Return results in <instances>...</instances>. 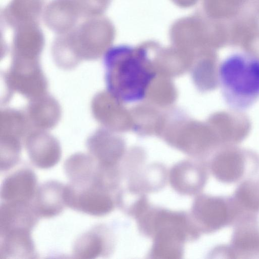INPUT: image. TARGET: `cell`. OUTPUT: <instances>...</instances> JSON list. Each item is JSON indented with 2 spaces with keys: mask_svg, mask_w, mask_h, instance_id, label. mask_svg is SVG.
<instances>
[{
  "mask_svg": "<svg viewBox=\"0 0 259 259\" xmlns=\"http://www.w3.org/2000/svg\"><path fill=\"white\" fill-rule=\"evenodd\" d=\"M97 169V163L85 156H73L64 164L65 174L70 184L77 187L92 184Z\"/></svg>",
  "mask_w": 259,
  "mask_h": 259,
  "instance_id": "obj_12",
  "label": "cell"
},
{
  "mask_svg": "<svg viewBox=\"0 0 259 259\" xmlns=\"http://www.w3.org/2000/svg\"><path fill=\"white\" fill-rule=\"evenodd\" d=\"M65 185L55 180L45 182L38 187L32 204L39 218H52L60 214L66 204Z\"/></svg>",
  "mask_w": 259,
  "mask_h": 259,
  "instance_id": "obj_9",
  "label": "cell"
},
{
  "mask_svg": "<svg viewBox=\"0 0 259 259\" xmlns=\"http://www.w3.org/2000/svg\"><path fill=\"white\" fill-rule=\"evenodd\" d=\"M212 174L226 184L240 183L259 171V158L238 153H228L215 158L210 164Z\"/></svg>",
  "mask_w": 259,
  "mask_h": 259,
  "instance_id": "obj_6",
  "label": "cell"
},
{
  "mask_svg": "<svg viewBox=\"0 0 259 259\" xmlns=\"http://www.w3.org/2000/svg\"><path fill=\"white\" fill-rule=\"evenodd\" d=\"M64 198L66 206L93 216L104 215L113 208L108 190L94 184L81 187L65 185Z\"/></svg>",
  "mask_w": 259,
  "mask_h": 259,
  "instance_id": "obj_5",
  "label": "cell"
},
{
  "mask_svg": "<svg viewBox=\"0 0 259 259\" xmlns=\"http://www.w3.org/2000/svg\"><path fill=\"white\" fill-rule=\"evenodd\" d=\"M255 179H256V183H257V186H258V187L259 189V177H258L257 178H256Z\"/></svg>",
  "mask_w": 259,
  "mask_h": 259,
  "instance_id": "obj_13",
  "label": "cell"
},
{
  "mask_svg": "<svg viewBox=\"0 0 259 259\" xmlns=\"http://www.w3.org/2000/svg\"><path fill=\"white\" fill-rule=\"evenodd\" d=\"M103 63L106 89L114 99L133 103L145 98L156 73L145 50L112 47L104 54Z\"/></svg>",
  "mask_w": 259,
  "mask_h": 259,
  "instance_id": "obj_1",
  "label": "cell"
},
{
  "mask_svg": "<svg viewBox=\"0 0 259 259\" xmlns=\"http://www.w3.org/2000/svg\"><path fill=\"white\" fill-rule=\"evenodd\" d=\"M103 227L97 226L80 235L74 242L72 255L75 258L92 259L104 254L106 240Z\"/></svg>",
  "mask_w": 259,
  "mask_h": 259,
  "instance_id": "obj_11",
  "label": "cell"
},
{
  "mask_svg": "<svg viewBox=\"0 0 259 259\" xmlns=\"http://www.w3.org/2000/svg\"><path fill=\"white\" fill-rule=\"evenodd\" d=\"M194 207L196 217L206 233L233 225L240 215L232 196L202 195Z\"/></svg>",
  "mask_w": 259,
  "mask_h": 259,
  "instance_id": "obj_4",
  "label": "cell"
},
{
  "mask_svg": "<svg viewBox=\"0 0 259 259\" xmlns=\"http://www.w3.org/2000/svg\"><path fill=\"white\" fill-rule=\"evenodd\" d=\"M31 231H14L0 235V259L35 257L36 250Z\"/></svg>",
  "mask_w": 259,
  "mask_h": 259,
  "instance_id": "obj_10",
  "label": "cell"
},
{
  "mask_svg": "<svg viewBox=\"0 0 259 259\" xmlns=\"http://www.w3.org/2000/svg\"><path fill=\"white\" fill-rule=\"evenodd\" d=\"M233 226L230 244L217 247L216 254L227 258H258V215L243 214Z\"/></svg>",
  "mask_w": 259,
  "mask_h": 259,
  "instance_id": "obj_3",
  "label": "cell"
},
{
  "mask_svg": "<svg viewBox=\"0 0 259 259\" xmlns=\"http://www.w3.org/2000/svg\"><path fill=\"white\" fill-rule=\"evenodd\" d=\"M219 81L227 104L245 110L259 99V58L239 52L225 58L218 71Z\"/></svg>",
  "mask_w": 259,
  "mask_h": 259,
  "instance_id": "obj_2",
  "label": "cell"
},
{
  "mask_svg": "<svg viewBox=\"0 0 259 259\" xmlns=\"http://www.w3.org/2000/svg\"><path fill=\"white\" fill-rule=\"evenodd\" d=\"M39 218L30 202L3 201L0 207V235L14 231H32Z\"/></svg>",
  "mask_w": 259,
  "mask_h": 259,
  "instance_id": "obj_7",
  "label": "cell"
},
{
  "mask_svg": "<svg viewBox=\"0 0 259 259\" xmlns=\"http://www.w3.org/2000/svg\"><path fill=\"white\" fill-rule=\"evenodd\" d=\"M37 178L29 168L23 167L8 175L1 187L3 201L28 202L34 199L37 189Z\"/></svg>",
  "mask_w": 259,
  "mask_h": 259,
  "instance_id": "obj_8",
  "label": "cell"
}]
</instances>
